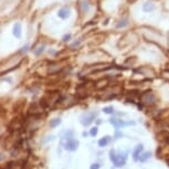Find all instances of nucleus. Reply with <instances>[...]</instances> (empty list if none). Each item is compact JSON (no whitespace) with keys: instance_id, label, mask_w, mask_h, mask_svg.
Wrapping results in <instances>:
<instances>
[{"instance_id":"9","label":"nucleus","mask_w":169,"mask_h":169,"mask_svg":"<svg viewBox=\"0 0 169 169\" xmlns=\"http://www.w3.org/2000/svg\"><path fill=\"white\" fill-rule=\"evenodd\" d=\"M103 112H104L105 114H113L114 113V108L112 107V106H108V107L103 108Z\"/></svg>"},{"instance_id":"8","label":"nucleus","mask_w":169,"mask_h":169,"mask_svg":"<svg viewBox=\"0 0 169 169\" xmlns=\"http://www.w3.org/2000/svg\"><path fill=\"white\" fill-rule=\"evenodd\" d=\"M61 124V119L60 118H55V119H52L50 123V126L52 127V128H55L57 126H59Z\"/></svg>"},{"instance_id":"1","label":"nucleus","mask_w":169,"mask_h":169,"mask_svg":"<svg viewBox=\"0 0 169 169\" xmlns=\"http://www.w3.org/2000/svg\"><path fill=\"white\" fill-rule=\"evenodd\" d=\"M78 140H75V139H69L66 144H65L64 148L66 150H71V152H74L75 149L78 148Z\"/></svg>"},{"instance_id":"16","label":"nucleus","mask_w":169,"mask_h":169,"mask_svg":"<svg viewBox=\"0 0 169 169\" xmlns=\"http://www.w3.org/2000/svg\"><path fill=\"white\" fill-rule=\"evenodd\" d=\"M27 49H28V45H26V47L22 48V50H21V52H26V51H27Z\"/></svg>"},{"instance_id":"3","label":"nucleus","mask_w":169,"mask_h":169,"mask_svg":"<svg viewBox=\"0 0 169 169\" xmlns=\"http://www.w3.org/2000/svg\"><path fill=\"white\" fill-rule=\"evenodd\" d=\"M58 16H59V18H61V19H66V18L70 17V10H69L68 8H62V9L59 10Z\"/></svg>"},{"instance_id":"14","label":"nucleus","mask_w":169,"mask_h":169,"mask_svg":"<svg viewBox=\"0 0 169 169\" xmlns=\"http://www.w3.org/2000/svg\"><path fill=\"white\" fill-rule=\"evenodd\" d=\"M70 39H71V34H65L64 37H63V41H65V42L69 41Z\"/></svg>"},{"instance_id":"12","label":"nucleus","mask_w":169,"mask_h":169,"mask_svg":"<svg viewBox=\"0 0 169 169\" xmlns=\"http://www.w3.org/2000/svg\"><path fill=\"white\" fill-rule=\"evenodd\" d=\"M98 129L97 127H93V128L91 129V132H90V134H91L92 136H96V134H97Z\"/></svg>"},{"instance_id":"13","label":"nucleus","mask_w":169,"mask_h":169,"mask_svg":"<svg viewBox=\"0 0 169 169\" xmlns=\"http://www.w3.org/2000/svg\"><path fill=\"white\" fill-rule=\"evenodd\" d=\"M125 26H127V20H126V19H124V20H123V21H121V23L117 24V28L125 27Z\"/></svg>"},{"instance_id":"15","label":"nucleus","mask_w":169,"mask_h":169,"mask_svg":"<svg viewBox=\"0 0 169 169\" xmlns=\"http://www.w3.org/2000/svg\"><path fill=\"white\" fill-rule=\"evenodd\" d=\"M100 168V165L98 164H93V165L91 166V169H98Z\"/></svg>"},{"instance_id":"6","label":"nucleus","mask_w":169,"mask_h":169,"mask_svg":"<svg viewBox=\"0 0 169 169\" xmlns=\"http://www.w3.org/2000/svg\"><path fill=\"white\" fill-rule=\"evenodd\" d=\"M154 9H155V6L152 4H148V2L144 5V7H143V10L145 11V12H150V11H152Z\"/></svg>"},{"instance_id":"10","label":"nucleus","mask_w":169,"mask_h":169,"mask_svg":"<svg viewBox=\"0 0 169 169\" xmlns=\"http://www.w3.org/2000/svg\"><path fill=\"white\" fill-rule=\"evenodd\" d=\"M149 157H150V152H144V154L140 156V158H139V159H140L142 161H146V160H147Z\"/></svg>"},{"instance_id":"5","label":"nucleus","mask_w":169,"mask_h":169,"mask_svg":"<svg viewBox=\"0 0 169 169\" xmlns=\"http://www.w3.org/2000/svg\"><path fill=\"white\" fill-rule=\"evenodd\" d=\"M142 150H143V145H138V146H137V147H136L135 152H134V156H133L135 160H137V159H138V157H139V156H140V155H139V154L142 152Z\"/></svg>"},{"instance_id":"7","label":"nucleus","mask_w":169,"mask_h":169,"mask_svg":"<svg viewBox=\"0 0 169 169\" xmlns=\"http://www.w3.org/2000/svg\"><path fill=\"white\" fill-rule=\"evenodd\" d=\"M108 142H109V137L106 136V137H104V138H102L98 140V146H100V147H105V146L108 144Z\"/></svg>"},{"instance_id":"11","label":"nucleus","mask_w":169,"mask_h":169,"mask_svg":"<svg viewBox=\"0 0 169 169\" xmlns=\"http://www.w3.org/2000/svg\"><path fill=\"white\" fill-rule=\"evenodd\" d=\"M44 51V45H42V47H39L38 48L37 51H34V53H35V55H40L42 52Z\"/></svg>"},{"instance_id":"4","label":"nucleus","mask_w":169,"mask_h":169,"mask_svg":"<svg viewBox=\"0 0 169 169\" xmlns=\"http://www.w3.org/2000/svg\"><path fill=\"white\" fill-rule=\"evenodd\" d=\"M14 35L16 38L21 37V24L20 23H16L14 26Z\"/></svg>"},{"instance_id":"2","label":"nucleus","mask_w":169,"mask_h":169,"mask_svg":"<svg viewBox=\"0 0 169 169\" xmlns=\"http://www.w3.org/2000/svg\"><path fill=\"white\" fill-rule=\"evenodd\" d=\"M93 119H94V114H86V115L82 116V119H81V123L83 124L84 126L86 125H90L92 122H93Z\"/></svg>"}]
</instances>
